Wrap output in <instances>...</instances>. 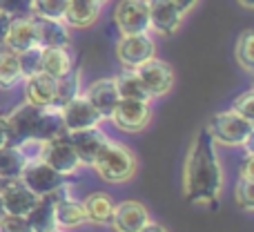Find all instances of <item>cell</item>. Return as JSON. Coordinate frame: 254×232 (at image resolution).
<instances>
[{"label":"cell","instance_id":"cell-44","mask_svg":"<svg viewBox=\"0 0 254 232\" xmlns=\"http://www.w3.org/2000/svg\"><path fill=\"white\" fill-rule=\"evenodd\" d=\"M98 2H103V4H105V2H107V0H98Z\"/></svg>","mask_w":254,"mask_h":232},{"label":"cell","instance_id":"cell-17","mask_svg":"<svg viewBox=\"0 0 254 232\" xmlns=\"http://www.w3.org/2000/svg\"><path fill=\"white\" fill-rule=\"evenodd\" d=\"M31 20H34L38 47H69L71 45V31L63 20L34 16V13H31Z\"/></svg>","mask_w":254,"mask_h":232},{"label":"cell","instance_id":"cell-14","mask_svg":"<svg viewBox=\"0 0 254 232\" xmlns=\"http://www.w3.org/2000/svg\"><path fill=\"white\" fill-rule=\"evenodd\" d=\"M149 29L158 36H174L183 22V13L172 0H147Z\"/></svg>","mask_w":254,"mask_h":232},{"label":"cell","instance_id":"cell-23","mask_svg":"<svg viewBox=\"0 0 254 232\" xmlns=\"http://www.w3.org/2000/svg\"><path fill=\"white\" fill-rule=\"evenodd\" d=\"M234 201L241 210H254V158L250 148H248V154L241 163V170H239V179L234 183Z\"/></svg>","mask_w":254,"mask_h":232},{"label":"cell","instance_id":"cell-25","mask_svg":"<svg viewBox=\"0 0 254 232\" xmlns=\"http://www.w3.org/2000/svg\"><path fill=\"white\" fill-rule=\"evenodd\" d=\"M27 221H29L34 232H49L56 228V215H54V194H43L38 197L36 206L27 212Z\"/></svg>","mask_w":254,"mask_h":232},{"label":"cell","instance_id":"cell-34","mask_svg":"<svg viewBox=\"0 0 254 232\" xmlns=\"http://www.w3.org/2000/svg\"><path fill=\"white\" fill-rule=\"evenodd\" d=\"M0 232H34L27 221V217L22 215H7L0 219Z\"/></svg>","mask_w":254,"mask_h":232},{"label":"cell","instance_id":"cell-15","mask_svg":"<svg viewBox=\"0 0 254 232\" xmlns=\"http://www.w3.org/2000/svg\"><path fill=\"white\" fill-rule=\"evenodd\" d=\"M0 201L7 215H22L25 217L38 201V194L31 192L20 179H7L0 190Z\"/></svg>","mask_w":254,"mask_h":232},{"label":"cell","instance_id":"cell-18","mask_svg":"<svg viewBox=\"0 0 254 232\" xmlns=\"http://www.w3.org/2000/svg\"><path fill=\"white\" fill-rule=\"evenodd\" d=\"M22 80H25V103L36 107H54L56 78H52L45 72H36V74L27 76Z\"/></svg>","mask_w":254,"mask_h":232},{"label":"cell","instance_id":"cell-21","mask_svg":"<svg viewBox=\"0 0 254 232\" xmlns=\"http://www.w3.org/2000/svg\"><path fill=\"white\" fill-rule=\"evenodd\" d=\"M4 47L13 49L16 54L25 52L29 47H38L36 43V29H34V20L29 16H16L11 18L7 29V38H4Z\"/></svg>","mask_w":254,"mask_h":232},{"label":"cell","instance_id":"cell-36","mask_svg":"<svg viewBox=\"0 0 254 232\" xmlns=\"http://www.w3.org/2000/svg\"><path fill=\"white\" fill-rule=\"evenodd\" d=\"M4 145H11V134H9L7 114L0 116V148H4Z\"/></svg>","mask_w":254,"mask_h":232},{"label":"cell","instance_id":"cell-5","mask_svg":"<svg viewBox=\"0 0 254 232\" xmlns=\"http://www.w3.org/2000/svg\"><path fill=\"white\" fill-rule=\"evenodd\" d=\"M18 179H20L31 192L38 194V197H43V194H52L54 190H58L63 183H67V176L61 174V172H56L52 165H47L40 156L29 158L27 165L22 167V172H20Z\"/></svg>","mask_w":254,"mask_h":232},{"label":"cell","instance_id":"cell-6","mask_svg":"<svg viewBox=\"0 0 254 232\" xmlns=\"http://www.w3.org/2000/svg\"><path fill=\"white\" fill-rule=\"evenodd\" d=\"M134 72L138 74L143 87L147 89L149 98H161L165 94H170V89L174 87V70L170 63L161 61V58L152 56L149 61L140 63L138 67H134Z\"/></svg>","mask_w":254,"mask_h":232},{"label":"cell","instance_id":"cell-2","mask_svg":"<svg viewBox=\"0 0 254 232\" xmlns=\"http://www.w3.org/2000/svg\"><path fill=\"white\" fill-rule=\"evenodd\" d=\"M7 123L9 134H11V145H18V148H25L27 143L40 145L65 132L61 110H56V107H36L29 105V103H22L13 112H9Z\"/></svg>","mask_w":254,"mask_h":232},{"label":"cell","instance_id":"cell-16","mask_svg":"<svg viewBox=\"0 0 254 232\" xmlns=\"http://www.w3.org/2000/svg\"><path fill=\"white\" fill-rule=\"evenodd\" d=\"M147 221H149L147 206L140 201H134V199H125V201L114 206V215H112L110 226L114 228V232H136L143 228Z\"/></svg>","mask_w":254,"mask_h":232},{"label":"cell","instance_id":"cell-29","mask_svg":"<svg viewBox=\"0 0 254 232\" xmlns=\"http://www.w3.org/2000/svg\"><path fill=\"white\" fill-rule=\"evenodd\" d=\"M80 78H83V74H80V67L76 65L67 74H63L61 78H56V98H54L56 110H61L67 101H71L74 96L80 94Z\"/></svg>","mask_w":254,"mask_h":232},{"label":"cell","instance_id":"cell-40","mask_svg":"<svg viewBox=\"0 0 254 232\" xmlns=\"http://www.w3.org/2000/svg\"><path fill=\"white\" fill-rule=\"evenodd\" d=\"M243 9H254V0H237Z\"/></svg>","mask_w":254,"mask_h":232},{"label":"cell","instance_id":"cell-4","mask_svg":"<svg viewBox=\"0 0 254 232\" xmlns=\"http://www.w3.org/2000/svg\"><path fill=\"white\" fill-rule=\"evenodd\" d=\"M207 134L216 145L225 148H250V139L254 134V123L250 118L237 114L234 110L216 112L205 125Z\"/></svg>","mask_w":254,"mask_h":232},{"label":"cell","instance_id":"cell-10","mask_svg":"<svg viewBox=\"0 0 254 232\" xmlns=\"http://www.w3.org/2000/svg\"><path fill=\"white\" fill-rule=\"evenodd\" d=\"M61 118L65 132H78V130H89V127H98L105 118L98 114V110L87 101L85 94H78L71 101H67L61 107Z\"/></svg>","mask_w":254,"mask_h":232},{"label":"cell","instance_id":"cell-35","mask_svg":"<svg viewBox=\"0 0 254 232\" xmlns=\"http://www.w3.org/2000/svg\"><path fill=\"white\" fill-rule=\"evenodd\" d=\"M0 11L16 16H29L31 13V0H0Z\"/></svg>","mask_w":254,"mask_h":232},{"label":"cell","instance_id":"cell-24","mask_svg":"<svg viewBox=\"0 0 254 232\" xmlns=\"http://www.w3.org/2000/svg\"><path fill=\"white\" fill-rule=\"evenodd\" d=\"M74 67V56L69 47H43L40 49V72L52 78H61Z\"/></svg>","mask_w":254,"mask_h":232},{"label":"cell","instance_id":"cell-9","mask_svg":"<svg viewBox=\"0 0 254 232\" xmlns=\"http://www.w3.org/2000/svg\"><path fill=\"white\" fill-rule=\"evenodd\" d=\"M40 158H43L47 165H52L56 172H61V174L69 176L74 174L76 170L80 167V161L78 156H76L74 148H71V143L67 141L65 132L58 136H54V139L45 141V143H40Z\"/></svg>","mask_w":254,"mask_h":232},{"label":"cell","instance_id":"cell-3","mask_svg":"<svg viewBox=\"0 0 254 232\" xmlns=\"http://www.w3.org/2000/svg\"><path fill=\"white\" fill-rule=\"evenodd\" d=\"M92 167L107 183H127L129 179H134L136 170H138V158L127 145L107 139L98 156L94 158Z\"/></svg>","mask_w":254,"mask_h":232},{"label":"cell","instance_id":"cell-31","mask_svg":"<svg viewBox=\"0 0 254 232\" xmlns=\"http://www.w3.org/2000/svg\"><path fill=\"white\" fill-rule=\"evenodd\" d=\"M67 2H69V0H31V13H34V16L63 20Z\"/></svg>","mask_w":254,"mask_h":232},{"label":"cell","instance_id":"cell-41","mask_svg":"<svg viewBox=\"0 0 254 232\" xmlns=\"http://www.w3.org/2000/svg\"><path fill=\"white\" fill-rule=\"evenodd\" d=\"M4 217V206H2V201H0V219Z\"/></svg>","mask_w":254,"mask_h":232},{"label":"cell","instance_id":"cell-7","mask_svg":"<svg viewBox=\"0 0 254 232\" xmlns=\"http://www.w3.org/2000/svg\"><path fill=\"white\" fill-rule=\"evenodd\" d=\"M110 121L125 134H140L152 121V107H149L147 101L121 98L116 110L112 112Z\"/></svg>","mask_w":254,"mask_h":232},{"label":"cell","instance_id":"cell-1","mask_svg":"<svg viewBox=\"0 0 254 232\" xmlns=\"http://www.w3.org/2000/svg\"><path fill=\"white\" fill-rule=\"evenodd\" d=\"M223 192V167L216 143L198 130L183 161V199L196 208H216Z\"/></svg>","mask_w":254,"mask_h":232},{"label":"cell","instance_id":"cell-38","mask_svg":"<svg viewBox=\"0 0 254 232\" xmlns=\"http://www.w3.org/2000/svg\"><path fill=\"white\" fill-rule=\"evenodd\" d=\"M136 232H170V228H165V226H163V224H156V221H152V219H149L147 224L143 226V228H140V230H136Z\"/></svg>","mask_w":254,"mask_h":232},{"label":"cell","instance_id":"cell-33","mask_svg":"<svg viewBox=\"0 0 254 232\" xmlns=\"http://www.w3.org/2000/svg\"><path fill=\"white\" fill-rule=\"evenodd\" d=\"M230 110H234L237 114L254 121V89H248V92L239 94V96L232 101V107H230Z\"/></svg>","mask_w":254,"mask_h":232},{"label":"cell","instance_id":"cell-39","mask_svg":"<svg viewBox=\"0 0 254 232\" xmlns=\"http://www.w3.org/2000/svg\"><path fill=\"white\" fill-rule=\"evenodd\" d=\"M172 2H174L176 7L181 9V13H183V16H185V13H188V11H192V9L196 7V2H198V0H172Z\"/></svg>","mask_w":254,"mask_h":232},{"label":"cell","instance_id":"cell-32","mask_svg":"<svg viewBox=\"0 0 254 232\" xmlns=\"http://www.w3.org/2000/svg\"><path fill=\"white\" fill-rule=\"evenodd\" d=\"M40 49L43 47H29V49H25V52L18 54V63H20L22 78H27V76L40 72Z\"/></svg>","mask_w":254,"mask_h":232},{"label":"cell","instance_id":"cell-13","mask_svg":"<svg viewBox=\"0 0 254 232\" xmlns=\"http://www.w3.org/2000/svg\"><path fill=\"white\" fill-rule=\"evenodd\" d=\"M65 136L71 143V148H74L80 165H87V167H92L94 158L98 156L101 148L107 143V139H110V136L101 130V125L89 127V130H78V132H65Z\"/></svg>","mask_w":254,"mask_h":232},{"label":"cell","instance_id":"cell-37","mask_svg":"<svg viewBox=\"0 0 254 232\" xmlns=\"http://www.w3.org/2000/svg\"><path fill=\"white\" fill-rule=\"evenodd\" d=\"M9 22H11V16H9V13H4V11H0V47L4 45V38H7Z\"/></svg>","mask_w":254,"mask_h":232},{"label":"cell","instance_id":"cell-20","mask_svg":"<svg viewBox=\"0 0 254 232\" xmlns=\"http://www.w3.org/2000/svg\"><path fill=\"white\" fill-rule=\"evenodd\" d=\"M103 2L98 0H69L65 9L63 22L74 29H87L101 18Z\"/></svg>","mask_w":254,"mask_h":232},{"label":"cell","instance_id":"cell-11","mask_svg":"<svg viewBox=\"0 0 254 232\" xmlns=\"http://www.w3.org/2000/svg\"><path fill=\"white\" fill-rule=\"evenodd\" d=\"M114 25L121 34H145L149 31L147 0H121L114 7Z\"/></svg>","mask_w":254,"mask_h":232},{"label":"cell","instance_id":"cell-27","mask_svg":"<svg viewBox=\"0 0 254 232\" xmlns=\"http://www.w3.org/2000/svg\"><path fill=\"white\" fill-rule=\"evenodd\" d=\"M22 83V72L18 54L9 47H0V89H13Z\"/></svg>","mask_w":254,"mask_h":232},{"label":"cell","instance_id":"cell-8","mask_svg":"<svg viewBox=\"0 0 254 232\" xmlns=\"http://www.w3.org/2000/svg\"><path fill=\"white\" fill-rule=\"evenodd\" d=\"M152 56H156V45L147 31L145 34H121L116 43V58L123 67L134 70Z\"/></svg>","mask_w":254,"mask_h":232},{"label":"cell","instance_id":"cell-28","mask_svg":"<svg viewBox=\"0 0 254 232\" xmlns=\"http://www.w3.org/2000/svg\"><path fill=\"white\" fill-rule=\"evenodd\" d=\"M27 161H29V156L18 145H4V148H0V176L2 179H18L22 167L27 165Z\"/></svg>","mask_w":254,"mask_h":232},{"label":"cell","instance_id":"cell-43","mask_svg":"<svg viewBox=\"0 0 254 232\" xmlns=\"http://www.w3.org/2000/svg\"><path fill=\"white\" fill-rule=\"evenodd\" d=\"M4 181H7V179H2V176H0V190H2V185H4Z\"/></svg>","mask_w":254,"mask_h":232},{"label":"cell","instance_id":"cell-22","mask_svg":"<svg viewBox=\"0 0 254 232\" xmlns=\"http://www.w3.org/2000/svg\"><path fill=\"white\" fill-rule=\"evenodd\" d=\"M83 212H85V221L92 226H110L112 215H114V206L116 201L112 199V194L107 192H89L83 199Z\"/></svg>","mask_w":254,"mask_h":232},{"label":"cell","instance_id":"cell-30","mask_svg":"<svg viewBox=\"0 0 254 232\" xmlns=\"http://www.w3.org/2000/svg\"><path fill=\"white\" fill-rule=\"evenodd\" d=\"M234 58L246 72H254V31L246 29L237 38L234 45Z\"/></svg>","mask_w":254,"mask_h":232},{"label":"cell","instance_id":"cell-26","mask_svg":"<svg viewBox=\"0 0 254 232\" xmlns=\"http://www.w3.org/2000/svg\"><path fill=\"white\" fill-rule=\"evenodd\" d=\"M114 83H116V92H119L121 98H131V101H152L147 94V89L143 87V83H140L138 74H136L134 70H123L119 72V74L114 76Z\"/></svg>","mask_w":254,"mask_h":232},{"label":"cell","instance_id":"cell-42","mask_svg":"<svg viewBox=\"0 0 254 232\" xmlns=\"http://www.w3.org/2000/svg\"><path fill=\"white\" fill-rule=\"evenodd\" d=\"M49 232H67V230H63V228H54V230H49Z\"/></svg>","mask_w":254,"mask_h":232},{"label":"cell","instance_id":"cell-19","mask_svg":"<svg viewBox=\"0 0 254 232\" xmlns=\"http://www.w3.org/2000/svg\"><path fill=\"white\" fill-rule=\"evenodd\" d=\"M85 96H87V101L96 107L98 114L105 118V121L112 116V112L116 110V105L121 101L119 92H116L114 78H96L85 89Z\"/></svg>","mask_w":254,"mask_h":232},{"label":"cell","instance_id":"cell-12","mask_svg":"<svg viewBox=\"0 0 254 232\" xmlns=\"http://www.w3.org/2000/svg\"><path fill=\"white\" fill-rule=\"evenodd\" d=\"M54 215H56V228L63 230H74L85 226V212L83 203L78 199L71 197L69 183H63L58 190H54Z\"/></svg>","mask_w":254,"mask_h":232}]
</instances>
